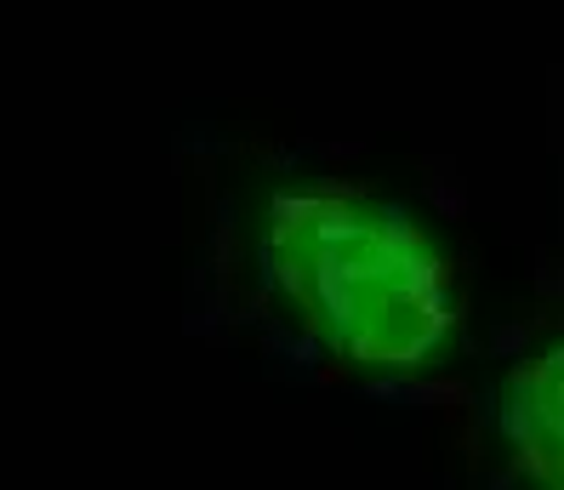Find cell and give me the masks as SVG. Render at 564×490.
<instances>
[{"instance_id":"obj_2","label":"cell","mask_w":564,"mask_h":490,"mask_svg":"<svg viewBox=\"0 0 564 490\" xmlns=\"http://www.w3.org/2000/svg\"><path fill=\"white\" fill-rule=\"evenodd\" d=\"M502 439L530 490H564V342H547L502 382Z\"/></svg>"},{"instance_id":"obj_1","label":"cell","mask_w":564,"mask_h":490,"mask_svg":"<svg viewBox=\"0 0 564 490\" xmlns=\"http://www.w3.org/2000/svg\"><path fill=\"white\" fill-rule=\"evenodd\" d=\"M262 263L308 337L359 371L411 377L456 342L462 297L427 228L354 183H291L262 206Z\"/></svg>"}]
</instances>
